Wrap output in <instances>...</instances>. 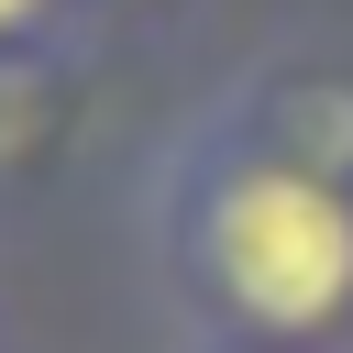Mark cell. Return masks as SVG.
<instances>
[{"label":"cell","mask_w":353,"mask_h":353,"mask_svg":"<svg viewBox=\"0 0 353 353\" xmlns=\"http://www.w3.org/2000/svg\"><path fill=\"white\" fill-rule=\"evenodd\" d=\"M11 44H88V11L77 0H0V55Z\"/></svg>","instance_id":"cell-4"},{"label":"cell","mask_w":353,"mask_h":353,"mask_svg":"<svg viewBox=\"0 0 353 353\" xmlns=\"http://www.w3.org/2000/svg\"><path fill=\"white\" fill-rule=\"evenodd\" d=\"M88 132V44H11L0 55V221L66 176Z\"/></svg>","instance_id":"cell-3"},{"label":"cell","mask_w":353,"mask_h":353,"mask_svg":"<svg viewBox=\"0 0 353 353\" xmlns=\"http://www.w3.org/2000/svg\"><path fill=\"white\" fill-rule=\"evenodd\" d=\"M188 353H254V342H188Z\"/></svg>","instance_id":"cell-6"},{"label":"cell","mask_w":353,"mask_h":353,"mask_svg":"<svg viewBox=\"0 0 353 353\" xmlns=\"http://www.w3.org/2000/svg\"><path fill=\"white\" fill-rule=\"evenodd\" d=\"M88 22H154V11H176V0H77Z\"/></svg>","instance_id":"cell-5"},{"label":"cell","mask_w":353,"mask_h":353,"mask_svg":"<svg viewBox=\"0 0 353 353\" xmlns=\"http://www.w3.org/2000/svg\"><path fill=\"white\" fill-rule=\"evenodd\" d=\"M221 110L254 143H276L287 165L353 188V44H276L221 88Z\"/></svg>","instance_id":"cell-2"},{"label":"cell","mask_w":353,"mask_h":353,"mask_svg":"<svg viewBox=\"0 0 353 353\" xmlns=\"http://www.w3.org/2000/svg\"><path fill=\"white\" fill-rule=\"evenodd\" d=\"M143 265L188 342L353 353V188L287 165L221 99L143 154Z\"/></svg>","instance_id":"cell-1"}]
</instances>
